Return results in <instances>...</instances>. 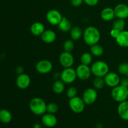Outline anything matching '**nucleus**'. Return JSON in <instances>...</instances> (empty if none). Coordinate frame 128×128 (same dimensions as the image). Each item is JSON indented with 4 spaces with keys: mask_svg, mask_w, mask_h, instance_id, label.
Listing matches in <instances>:
<instances>
[{
    "mask_svg": "<svg viewBox=\"0 0 128 128\" xmlns=\"http://www.w3.org/2000/svg\"><path fill=\"white\" fill-rule=\"evenodd\" d=\"M83 35L82 30L79 26H74L70 30V36L73 41H78Z\"/></svg>",
    "mask_w": 128,
    "mask_h": 128,
    "instance_id": "b1692460",
    "label": "nucleus"
},
{
    "mask_svg": "<svg viewBox=\"0 0 128 128\" xmlns=\"http://www.w3.org/2000/svg\"><path fill=\"white\" fill-rule=\"evenodd\" d=\"M64 82L61 80H56L52 84V89L53 92L56 94H60L64 91Z\"/></svg>",
    "mask_w": 128,
    "mask_h": 128,
    "instance_id": "4be33fe9",
    "label": "nucleus"
},
{
    "mask_svg": "<svg viewBox=\"0 0 128 128\" xmlns=\"http://www.w3.org/2000/svg\"><path fill=\"white\" fill-rule=\"evenodd\" d=\"M94 88L96 90H101L104 88L105 84L104 79L102 77H96L92 81Z\"/></svg>",
    "mask_w": 128,
    "mask_h": 128,
    "instance_id": "cd10ccee",
    "label": "nucleus"
},
{
    "mask_svg": "<svg viewBox=\"0 0 128 128\" xmlns=\"http://www.w3.org/2000/svg\"><path fill=\"white\" fill-rule=\"evenodd\" d=\"M104 79L105 84L107 86L111 88H114L120 84V81H121V79H120L119 75L112 72H109L104 77Z\"/></svg>",
    "mask_w": 128,
    "mask_h": 128,
    "instance_id": "ddd939ff",
    "label": "nucleus"
},
{
    "mask_svg": "<svg viewBox=\"0 0 128 128\" xmlns=\"http://www.w3.org/2000/svg\"><path fill=\"white\" fill-rule=\"evenodd\" d=\"M82 36L85 43L89 46L98 44L101 39L100 31L94 26H88L86 28Z\"/></svg>",
    "mask_w": 128,
    "mask_h": 128,
    "instance_id": "f257e3e1",
    "label": "nucleus"
},
{
    "mask_svg": "<svg viewBox=\"0 0 128 128\" xmlns=\"http://www.w3.org/2000/svg\"><path fill=\"white\" fill-rule=\"evenodd\" d=\"M126 76H127V78H128V74H126Z\"/></svg>",
    "mask_w": 128,
    "mask_h": 128,
    "instance_id": "4c0bfd02",
    "label": "nucleus"
},
{
    "mask_svg": "<svg viewBox=\"0 0 128 128\" xmlns=\"http://www.w3.org/2000/svg\"><path fill=\"white\" fill-rule=\"evenodd\" d=\"M119 73L122 75H126L128 72V62H122L118 68Z\"/></svg>",
    "mask_w": 128,
    "mask_h": 128,
    "instance_id": "7c9ffc66",
    "label": "nucleus"
},
{
    "mask_svg": "<svg viewBox=\"0 0 128 128\" xmlns=\"http://www.w3.org/2000/svg\"><path fill=\"white\" fill-rule=\"evenodd\" d=\"M46 104L40 98H34L30 101V109L31 112L36 115H43L46 112Z\"/></svg>",
    "mask_w": 128,
    "mask_h": 128,
    "instance_id": "f03ea898",
    "label": "nucleus"
},
{
    "mask_svg": "<svg viewBox=\"0 0 128 128\" xmlns=\"http://www.w3.org/2000/svg\"><path fill=\"white\" fill-rule=\"evenodd\" d=\"M90 51H91V54H92L93 56H96V57H100L103 54L104 48L102 46H101L99 44H96L91 46Z\"/></svg>",
    "mask_w": 128,
    "mask_h": 128,
    "instance_id": "393cba45",
    "label": "nucleus"
},
{
    "mask_svg": "<svg viewBox=\"0 0 128 128\" xmlns=\"http://www.w3.org/2000/svg\"><path fill=\"white\" fill-rule=\"evenodd\" d=\"M12 114L11 112L6 109L0 110V121L2 123L8 124L12 120Z\"/></svg>",
    "mask_w": 128,
    "mask_h": 128,
    "instance_id": "412c9836",
    "label": "nucleus"
},
{
    "mask_svg": "<svg viewBox=\"0 0 128 128\" xmlns=\"http://www.w3.org/2000/svg\"><path fill=\"white\" fill-rule=\"evenodd\" d=\"M74 48V44L73 40H66L63 44V49L64 51L71 52V51H73Z\"/></svg>",
    "mask_w": 128,
    "mask_h": 128,
    "instance_id": "c756f323",
    "label": "nucleus"
},
{
    "mask_svg": "<svg viewBox=\"0 0 128 128\" xmlns=\"http://www.w3.org/2000/svg\"><path fill=\"white\" fill-rule=\"evenodd\" d=\"M59 61L61 66L64 68H71L74 62V59L72 54L70 52L64 51L59 57Z\"/></svg>",
    "mask_w": 128,
    "mask_h": 128,
    "instance_id": "9d476101",
    "label": "nucleus"
},
{
    "mask_svg": "<svg viewBox=\"0 0 128 128\" xmlns=\"http://www.w3.org/2000/svg\"><path fill=\"white\" fill-rule=\"evenodd\" d=\"M109 70L108 64L102 61H96L91 67V72L96 77L104 78L109 72Z\"/></svg>",
    "mask_w": 128,
    "mask_h": 128,
    "instance_id": "20e7f679",
    "label": "nucleus"
},
{
    "mask_svg": "<svg viewBox=\"0 0 128 128\" xmlns=\"http://www.w3.org/2000/svg\"><path fill=\"white\" fill-rule=\"evenodd\" d=\"M120 32H121V31H118V30H116V29L112 28V30H111V31H110V35H111V36L112 38L116 39L118 36H119V34H120Z\"/></svg>",
    "mask_w": 128,
    "mask_h": 128,
    "instance_id": "72a5a7b5",
    "label": "nucleus"
},
{
    "mask_svg": "<svg viewBox=\"0 0 128 128\" xmlns=\"http://www.w3.org/2000/svg\"><path fill=\"white\" fill-rule=\"evenodd\" d=\"M60 78L61 81H63L65 84L72 83L77 78L76 70L72 68H65L61 72Z\"/></svg>",
    "mask_w": 128,
    "mask_h": 128,
    "instance_id": "423d86ee",
    "label": "nucleus"
},
{
    "mask_svg": "<svg viewBox=\"0 0 128 128\" xmlns=\"http://www.w3.org/2000/svg\"><path fill=\"white\" fill-rule=\"evenodd\" d=\"M118 113L121 119L128 121V101L120 102L118 106Z\"/></svg>",
    "mask_w": 128,
    "mask_h": 128,
    "instance_id": "f3484780",
    "label": "nucleus"
},
{
    "mask_svg": "<svg viewBox=\"0 0 128 128\" xmlns=\"http://www.w3.org/2000/svg\"><path fill=\"white\" fill-rule=\"evenodd\" d=\"M77 94V88H76V87H74V86H71V87H70L68 89L67 91H66V95H67L68 98L70 99L76 96Z\"/></svg>",
    "mask_w": 128,
    "mask_h": 128,
    "instance_id": "2f4dec72",
    "label": "nucleus"
},
{
    "mask_svg": "<svg viewBox=\"0 0 128 128\" xmlns=\"http://www.w3.org/2000/svg\"><path fill=\"white\" fill-rule=\"evenodd\" d=\"M111 96L115 101L120 103L126 101L128 97V88L121 84L118 85L112 88Z\"/></svg>",
    "mask_w": 128,
    "mask_h": 128,
    "instance_id": "7ed1b4c3",
    "label": "nucleus"
},
{
    "mask_svg": "<svg viewBox=\"0 0 128 128\" xmlns=\"http://www.w3.org/2000/svg\"><path fill=\"white\" fill-rule=\"evenodd\" d=\"M84 2L90 6H94L98 4L99 0H84Z\"/></svg>",
    "mask_w": 128,
    "mask_h": 128,
    "instance_id": "473e14b6",
    "label": "nucleus"
},
{
    "mask_svg": "<svg viewBox=\"0 0 128 128\" xmlns=\"http://www.w3.org/2000/svg\"><path fill=\"white\" fill-rule=\"evenodd\" d=\"M84 2V0H71V4L74 7H79Z\"/></svg>",
    "mask_w": 128,
    "mask_h": 128,
    "instance_id": "f704fd0d",
    "label": "nucleus"
},
{
    "mask_svg": "<svg viewBox=\"0 0 128 128\" xmlns=\"http://www.w3.org/2000/svg\"><path fill=\"white\" fill-rule=\"evenodd\" d=\"M98 98V92L94 88H88L84 91L82 99L85 104L91 105L94 103Z\"/></svg>",
    "mask_w": 128,
    "mask_h": 128,
    "instance_id": "0eeeda50",
    "label": "nucleus"
},
{
    "mask_svg": "<svg viewBox=\"0 0 128 128\" xmlns=\"http://www.w3.org/2000/svg\"><path fill=\"white\" fill-rule=\"evenodd\" d=\"M116 41L118 44L122 48H128V31H121L116 39Z\"/></svg>",
    "mask_w": 128,
    "mask_h": 128,
    "instance_id": "6ab92c4d",
    "label": "nucleus"
},
{
    "mask_svg": "<svg viewBox=\"0 0 128 128\" xmlns=\"http://www.w3.org/2000/svg\"><path fill=\"white\" fill-rule=\"evenodd\" d=\"M58 106L54 102H50L46 105V112H48V113L54 114L58 111Z\"/></svg>",
    "mask_w": 128,
    "mask_h": 128,
    "instance_id": "c85d7f7f",
    "label": "nucleus"
},
{
    "mask_svg": "<svg viewBox=\"0 0 128 128\" xmlns=\"http://www.w3.org/2000/svg\"><path fill=\"white\" fill-rule=\"evenodd\" d=\"M115 16L117 18L126 19L128 18V6L126 4L120 3L114 8Z\"/></svg>",
    "mask_w": 128,
    "mask_h": 128,
    "instance_id": "4468645a",
    "label": "nucleus"
},
{
    "mask_svg": "<svg viewBox=\"0 0 128 128\" xmlns=\"http://www.w3.org/2000/svg\"><path fill=\"white\" fill-rule=\"evenodd\" d=\"M127 100L128 101V99H127Z\"/></svg>",
    "mask_w": 128,
    "mask_h": 128,
    "instance_id": "58836bf2",
    "label": "nucleus"
},
{
    "mask_svg": "<svg viewBox=\"0 0 128 128\" xmlns=\"http://www.w3.org/2000/svg\"><path fill=\"white\" fill-rule=\"evenodd\" d=\"M120 84L122 85V86H126V87L128 88V78H122V80H121Z\"/></svg>",
    "mask_w": 128,
    "mask_h": 128,
    "instance_id": "c9c22d12",
    "label": "nucleus"
},
{
    "mask_svg": "<svg viewBox=\"0 0 128 128\" xmlns=\"http://www.w3.org/2000/svg\"><path fill=\"white\" fill-rule=\"evenodd\" d=\"M101 17L102 20L105 21H110L114 20L115 16L114 11L112 8L107 7L101 11Z\"/></svg>",
    "mask_w": 128,
    "mask_h": 128,
    "instance_id": "a211bd4d",
    "label": "nucleus"
},
{
    "mask_svg": "<svg viewBox=\"0 0 128 128\" xmlns=\"http://www.w3.org/2000/svg\"><path fill=\"white\" fill-rule=\"evenodd\" d=\"M58 27L62 32H68L71 30V22L66 18V17H62V20L60 21Z\"/></svg>",
    "mask_w": 128,
    "mask_h": 128,
    "instance_id": "5701e85b",
    "label": "nucleus"
},
{
    "mask_svg": "<svg viewBox=\"0 0 128 128\" xmlns=\"http://www.w3.org/2000/svg\"><path fill=\"white\" fill-rule=\"evenodd\" d=\"M52 64L51 61L47 60H42L37 62L36 70L40 74H45L51 72L52 70Z\"/></svg>",
    "mask_w": 128,
    "mask_h": 128,
    "instance_id": "9b49d317",
    "label": "nucleus"
},
{
    "mask_svg": "<svg viewBox=\"0 0 128 128\" xmlns=\"http://www.w3.org/2000/svg\"><path fill=\"white\" fill-rule=\"evenodd\" d=\"M42 41L46 44H51L54 42L56 39V34L54 31L51 30H45L41 35Z\"/></svg>",
    "mask_w": 128,
    "mask_h": 128,
    "instance_id": "dca6fc26",
    "label": "nucleus"
},
{
    "mask_svg": "<svg viewBox=\"0 0 128 128\" xmlns=\"http://www.w3.org/2000/svg\"><path fill=\"white\" fill-rule=\"evenodd\" d=\"M41 121L45 126L48 128H52L57 124V118L53 114H44L41 118Z\"/></svg>",
    "mask_w": 128,
    "mask_h": 128,
    "instance_id": "2eb2a0df",
    "label": "nucleus"
},
{
    "mask_svg": "<svg viewBox=\"0 0 128 128\" xmlns=\"http://www.w3.org/2000/svg\"><path fill=\"white\" fill-rule=\"evenodd\" d=\"M62 17L63 16L61 15V12L54 9L50 10L48 11L46 16L48 22L54 26H58L62 20Z\"/></svg>",
    "mask_w": 128,
    "mask_h": 128,
    "instance_id": "6e6552de",
    "label": "nucleus"
},
{
    "mask_svg": "<svg viewBox=\"0 0 128 128\" xmlns=\"http://www.w3.org/2000/svg\"><path fill=\"white\" fill-rule=\"evenodd\" d=\"M69 106L74 112L77 114L81 113L85 108V103L82 99L77 96L70 99Z\"/></svg>",
    "mask_w": 128,
    "mask_h": 128,
    "instance_id": "39448f33",
    "label": "nucleus"
},
{
    "mask_svg": "<svg viewBox=\"0 0 128 128\" xmlns=\"http://www.w3.org/2000/svg\"><path fill=\"white\" fill-rule=\"evenodd\" d=\"M16 86L21 90H26L31 84V78L27 74L22 73L18 74L16 80Z\"/></svg>",
    "mask_w": 128,
    "mask_h": 128,
    "instance_id": "f8f14e48",
    "label": "nucleus"
},
{
    "mask_svg": "<svg viewBox=\"0 0 128 128\" xmlns=\"http://www.w3.org/2000/svg\"><path fill=\"white\" fill-rule=\"evenodd\" d=\"M125 25L126 22L124 19L118 18L112 23V28L116 29L120 31H122L124 30Z\"/></svg>",
    "mask_w": 128,
    "mask_h": 128,
    "instance_id": "a878e982",
    "label": "nucleus"
},
{
    "mask_svg": "<svg viewBox=\"0 0 128 128\" xmlns=\"http://www.w3.org/2000/svg\"><path fill=\"white\" fill-rule=\"evenodd\" d=\"M80 61H81V64H82L89 66V65L92 62V54H91V53H90V52H84V53H82V55L81 56Z\"/></svg>",
    "mask_w": 128,
    "mask_h": 128,
    "instance_id": "bb28decb",
    "label": "nucleus"
},
{
    "mask_svg": "<svg viewBox=\"0 0 128 128\" xmlns=\"http://www.w3.org/2000/svg\"><path fill=\"white\" fill-rule=\"evenodd\" d=\"M23 71H24L23 68L21 67V66H18V67L16 68V72H17V73L18 74H20L24 73Z\"/></svg>",
    "mask_w": 128,
    "mask_h": 128,
    "instance_id": "e433bc0d",
    "label": "nucleus"
},
{
    "mask_svg": "<svg viewBox=\"0 0 128 128\" xmlns=\"http://www.w3.org/2000/svg\"><path fill=\"white\" fill-rule=\"evenodd\" d=\"M30 31L34 36H41L45 31V27L42 23L40 22H35L32 24L30 28Z\"/></svg>",
    "mask_w": 128,
    "mask_h": 128,
    "instance_id": "aec40b11",
    "label": "nucleus"
},
{
    "mask_svg": "<svg viewBox=\"0 0 128 128\" xmlns=\"http://www.w3.org/2000/svg\"><path fill=\"white\" fill-rule=\"evenodd\" d=\"M76 72L77 78L82 81H86L88 80L92 74L91 68L89 67V66L82 64H81L78 66L77 68L76 69Z\"/></svg>",
    "mask_w": 128,
    "mask_h": 128,
    "instance_id": "1a4fd4ad",
    "label": "nucleus"
}]
</instances>
